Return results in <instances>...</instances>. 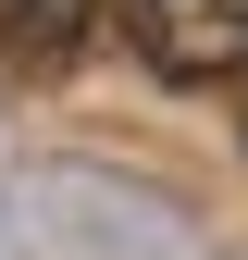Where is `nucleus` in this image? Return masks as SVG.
<instances>
[{
  "label": "nucleus",
  "mask_w": 248,
  "mask_h": 260,
  "mask_svg": "<svg viewBox=\"0 0 248 260\" xmlns=\"http://www.w3.org/2000/svg\"><path fill=\"white\" fill-rule=\"evenodd\" d=\"M124 38H137L149 75L211 87V75L248 62V0H124Z\"/></svg>",
  "instance_id": "f257e3e1"
},
{
  "label": "nucleus",
  "mask_w": 248,
  "mask_h": 260,
  "mask_svg": "<svg viewBox=\"0 0 248 260\" xmlns=\"http://www.w3.org/2000/svg\"><path fill=\"white\" fill-rule=\"evenodd\" d=\"M87 25H100V0H0V50H25V62L87 50Z\"/></svg>",
  "instance_id": "f03ea898"
}]
</instances>
